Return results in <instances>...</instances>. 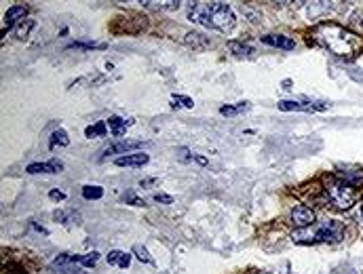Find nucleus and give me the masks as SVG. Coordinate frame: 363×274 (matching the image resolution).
Segmentation results:
<instances>
[{
    "label": "nucleus",
    "mask_w": 363,
    "mask_h": 274,
    "mask_svg": "<svg viewBox=\"0 0 363 274\" xmlns=\"http://www.w3.org/2000/svg\"><path fill=\"white\" fill-rule=\"evenodd\" d=\"M139 3L150 11H177L182 0H139Z\"/></svg>",
    "instance_id": "nucleus-10"
},
{
    "label": "nucleus",
    "mask_w": 363,
    "mask_h": 274,
    "mask_svg": "<svg viewBox=\"0 0 363 274\" xmlns=\"http://www.w3.org/2000/svg\"><path fill=\"white\" fill-rule=\"evenodd\" d=\"M97 259H100V253H87V255H80V266L82 268H93L97 264Z\"/></svg>",
    "instance_id": "nucleus-22"
},
{
    "label": "nucleus",
    "mask_w": 363,
    "mask_h": 274,
    "mask_svg": "<svg viewBox=\"0 0 363 274\" xmlns=\"http://www.w3.org/2000/svg\"><path fill=\"white\" fill-rule=\"evenodd\" d=\"M329 104L325 102H317V104H300V102H279V110L283 112H315V110H327Z\"/></svg>",
    "instance_id": "nucleus-5"
},
{
    "label": "nucleus",
    "mask_w": 363,
    "mask_h": 274,
    "mask_svg": "<svg viewBox=\"0 0 363 274\" xmlns=\"http://www.w3.org/2000/svg\"><path fill=\"white\" fill-rule=\"evenodd\" d=\"M262 40L266 42V45H273V47L283 49V51L296 49V42L291 40L289 36H283V34H266V36H262Z\"/></svg>",
    "instance_id": "nucleus-9"
},
{
    "label": "nucleus",
    "mask_w": 363,
    "mask_h": 274,
    "mask_svg": "<svg viewBox=\"0 0 363 274\" xmlns=\"http://www.w3.org/2000/svg\"><path fill=\"white\" fill-rule=\"evenodd\" d=\"M243 13L249 17V21L251 23H260L262 21V13H258V11H251L249 7H243Z\"/></svg>",
    "instance_id": "nucleus-24"
},
{
    "label": "nucleus",
    "mask_w": 363,
    "mask_h": 274,
    "mask_svg": "<svg viewBox=\"0 0 363 274\" xmlns=\"http://www.w3.org/2000/svg\"><path fill=\"white\" fill-rule=\"evenodd\" d=\"M133 253H135V257L139 259V262H144V264H152V257H150L148 249H146V247H142V245H135V247H133Z\"/></svg>",
    "instance_id": "nucleus-21"
},
{
    "label": "nucleus",
    "mask_w": 363,
    "mask_h": 274,
    "mask_svg": "<svg viewBox=\"0 0 363 274\" xmlns=\"http://www.w3.org/2000/svg\"><path fill=\"white\" fill-rule=\"evenodd\" d=\"M177 152H179V161H184V163H186V161H190V158H192V154H190L186 148H179Z\"/></svg>",
    "instance_id": "nucleus-27"
},
{
    "label": "nucleus",
    "mask_w": 363,
    "mask_h": 274,
    "mask_svg": "<svg viewBox=\"0 0 363 274\" xmlns=\"http://www.w3.org/2000/svg\"><path fill=\"white\" fill-rule=\"evenodd\" d=\"M155 203H163V205H171V203H173V196H167V194H155Z\"/></svg>",
    "instance_id": "nucleus-25"
},
{
    "label": "nucleus",
    "mask_w": 363,
    "mask_h": 274,
    "mask_svg": "<svg viewBox=\"0 0 363 274\" xmlns=\"http://www.w3.org/2000/svg\"><path fill=\"white\" fill-rule=\"evenodd\" d=\"M327 196L338 209H351L357 200V192L353 190L351 184H346L344 179H329L327 181Z\"/></svg>",
    "instance_id": "nucleus-3"
},
{
    "label": "nucleus",
    "mask_w": 363,
    "mask_h": 274,
    "mask_svg": "<svg viewBox=\"0 0 363 274\" xmlns=\"http://www.w3.org/2000/svg\"><path fill=\"white\" fill-rule=\"evenodd\" d=\"M49 198H51V200H57V203H59V200L66 198V194H64L62 190H51V192H49Z\"/></svg>",
    "instance_id": "nucleus-26"
},
{
    "label": "nucleus",
    "mask_w": 363,
    "mask_h": 274,
    "mask_svg": "<svg viewBox=\"0 0 363 274\" xmlns=\"http://www.w3.org/2000/svg\"><path fill=\"white\" fill-rule=\"evenodd\" d=\"M194 161L201 163V165H207V158H203V156H194Z\"/></svg>",
    "instance_id": "nucleus-28"
},
{
    "label": "nucleus",
    "mask_w": 363,
    "mask_h": 274,
    "mask_svg": "<svg viewBox=\"0 0 363 274\" xmlns=\"http://www.w3.org/2000/svg\"><path fill=\"white\" fill-rule=\"evenodd\" d=\"M82 196L87 200H97L104 196V188L102 186H85V188H82Z\"/></svg>",
    "instance_id": "nucleus-19"
},
{
    "label": "nucleus",
    "mask_w": 363,
    "mask_h": 274,
    "mask_svg": "<svg viewBox=\"0 0 363 274\" xmlns=\"http://www.w3.org/2000/svg\"><path fill=\"white\" fill-rule=\"evenodd\" d=\"M173 106H184V108H192L194 106V102L190 97H186V95H173Z\"/></svg>",
    "instance_id": "nucleus-23"
},
{
    "label": "nucleus",
    "mask_w": 363,
    "mask_h": 274,
    "mask_svg": "<svg viewBox=\"0 0 363 274\" xmlns=\"http://www.w3.org/2000/svg\"><path fill=\"white\" fill-rule=\"evenodd\" d=\"M106 131H108V123L97 120L95 125H89L85 129V135L87 137H106Z\"/></svg>",
    "instance_id": "nucleus-15"
},
{
    "label": "nucleus",
    "mask_w": 363,
    "mask_h": 274,
    "mask_svg": "<svg viewBox=\"0 0 363 274\" xmlns=\"http://www.w3.org/2000/svg\"><path fill=\"white\" fill-rule=\"evenodd\" d=\"M131 125V120L129 123H125L123 118H118V116H112V118H108V127L112 129V135L114 137H123L125 135V131H127V127Z\"/></svg>",
    "instance_id": "nucleus-14"
},
{
    "label": "nucleus",
    "mask_w": 363,
    "mask_h": 274,
    "mask_svg": "<svg viewBox=\"0 0 363 274\" xmlns=\"http://www.w3.org/2000/svg\"><path fill=\"white\" fill-rule=\"evenodd\" d=\"M32 27H34V21H32V19H23V21L17 23V27H15V36H17L19 40L27 38V34H30Z\"/></svg>",
    "instance_id": "nucleus-20"
},
{
    "label": "nucleus",
    "mask_w": 363,
    "mask_h": 274,
    "mask_svg": "<svg viewBox=\"0 0 363 274\" xmlns=\"http://www.w3.org/2000/svg\"><path fill=\"white\" fill-rule=\"evenodd\" d=\"M68 143H70V137H68V133L64 131V129L53 131V135H51V148H55V146H68Z\"/></svg>",
    "instance_id": "nucleus-18"
},
{
    "label": "nucleus",
    "mask_w": 363,
    "mask_h": 274,
    "mask_svg": "<svg viewBox=\"0 0 363 274\" xmlns=\"http://www.w3.org/2000/svg\"><path fill=\"white\" fill-rule=\"evenodd\" d=\"M139 146H142L139 141H118V143H114V146L106 148L104 156H110V154H129V150H135Z\"/></svg>",
    "instance_id": "nucleus-12"
},
{
    "label": "nucleus",
    "mask_w": 363,
    "mask_h": 274,
    "mask_svg": "<svg viewBox=\"0 0 363 274\" xmlns=\"http://www.w3.org/2000/svg\"><path fill=\"white\" fill-rule=\"evenodd\" d=\"M361 218H363V205H361Z\"/></svg>",
    "instance_id": "nucleus-30"
},
{
    "label": "nucleus",
    "mask_w": 363,
    "mask_h": 274,
    "mask_svg": "<svg viewBox=\"0 0 363 274\" xmlns=\"http://www.w3.org/2000/svg\"><path fill=\"white\" fill-rule=\"evenodd\" d=\"M317 222V215L311 207H304V205H298L294 211H291V224H294L298 230L300 228H309Z\"/></svg>",
    "instance_id": "nucleus-4"
},
{
    "label": "nucleus",
    "mask_w": 363,
    "mask_h": 274,
    "mask_svg": "<svg viewBox=\"0 0 363 274\" xmlns=\"http://www.w3.org/2000/svg\"><path fill=\"white\" fill-rule=\"evenodd\" d=\"M249 110V104L247 102H241V104H236V106H224V108H220V114L222 116H236V114H241Z\"/></svg>",
    "instance_id": "nucleus-17"
},
{
    "label": "nucleus",
    "mask_w": 363,
    "mask_h": 274,
    "mask_svg": "<svg viewBox=\"0 0 363 274\" xmlns=\"http://www.w3.org/2000/svg\"><path fill=\"white\" fill-rule=\"evenodd\" d=\"M106 259H108V264H110V266H118V268H127V266L131 264V255H129V253H125V251H118V249L110 251Z\"/></svg>",
    "instance_id": "nucleus-13"
},
{
    "label": "nucleus",
    "mask_w": 363,
    "mask_h": 274,
    "mask_svg": "<svg viewBox=\"0 0 363 274\" xmlns=\"http://www.w3.org/2000/svg\"><path fill=\"white\" fill-rule=\"evenodd\" d=\"M228 49H230V53H234L236 57H247V55L254 53V47L243 45V42H236V40H230V42H228Z\"/></svg>",
    "instance_id": "nucleus-16"
},
{
    "label": "nucleus",
    "mask_w": 363,
    "mask_h": 274,
    "mask_svg": "<svg viewBox=\"0 0 363 274\" xmlns=\"http://www.w3.org/2000/svg\"><path fill=\"white\" fill-rule=\"evenodd\" d=\"M148 161H150V156L144 152H129L125 156H118L116 165L118 167H144V165H148Z\"/></svg>",
    "instance_id": "nucleus-8"
},
{
    "label": "nucleus",
    "mask_w": 363,
    "mask_h": 274,
    "mask_svg": "<svg viewBox=\"0 0 363 274\" xmlns=\"http://www.w3.org/2000/svg\"><path fill=\"white\" fill-rule=\"evenodd\" d=\"M184 42H186L190 49H194V51H203V49L209 47V38L203 36L201 32H188V34L184 36Z\"/></svg>",
    "instance_id": "nucleus-11"
},
{
    "label": "nucleus",
    "mask_w": 363,
    "mask_h": 274,
    "mask_svg": "<svg viewBox=\"0 0 363 274\" xmlns=\"http://www.w3.org/2000/svg\"><path fill=\"white\" fill-rule=\"evenodd\" d=\"M344 238V228L340 222L331 220L321 226H309V228H300L294 232L296 242H338Z\"/></svg>",
    "instance_id": "nucleus-2"
},
{
    "label": "nucleus",
    "mask_w": 363,
    "mask_h": 274,
    "mask_svg": "<svg viewBox=\"0 0 363 274\" xmlns=\"http://www.w3.org/2000/svg\"><path fill=\"white\" fill-rule=\"evenodd\" d=\"M25 15H27V7H23V5H15V7H11V9L5 13V34L11 30L13 25L21 23Z\"/></svg>",
    "instance_id": "nucleus-6"
},
{
    "label": "nucleus",
    "mask_w": 363,
    "mask_h": 274,
    "mask_svg": "<svg viewBox=\"0 0 363 274\" xmlns=\"http://www.w3.org/2000/svg\"><path fill=\"white\" fill-rule=\"evenodd\" d=\"M188 17L192 21L203 23L205 27H211V30H220V32H230L236 23L232 9L224 3H209L201 7L199 0H188Z\"/></svg>",
    "instance_id": "nucleus-1"
},
{
    "label": "nucleus",
    "mask_w": 363,
    "mask_h": 274,
    "mask_svg": "<svg viewBox=\"0 0 363 274\" xmlns=\"http://www.w3.org/2000/svg\"><path fill=\"white\" fill-rule=\"evenodd\" d=\"M62 171H64V163L59 161V158H51L49 163L27 165V173H32V175H36V173H62Z\"/></svg>",
    "instance_id": "nucleus-7"
},
{
    "label": "nucleus",
    "mask_w": 363,
    "mask_h": 274,
    "mask_svg": "<svg viewBox=\"0 0 363 274\" xmlns=\"http://www.w3.org/2000/svg\"><path fill=\"white\" fill-rule=\"evenodd\" d=\"M275 3H281V5H285V3H289V0H275Z\"/></svg>",
    "instance_id": "nucleus-29"
}]
</instances>
